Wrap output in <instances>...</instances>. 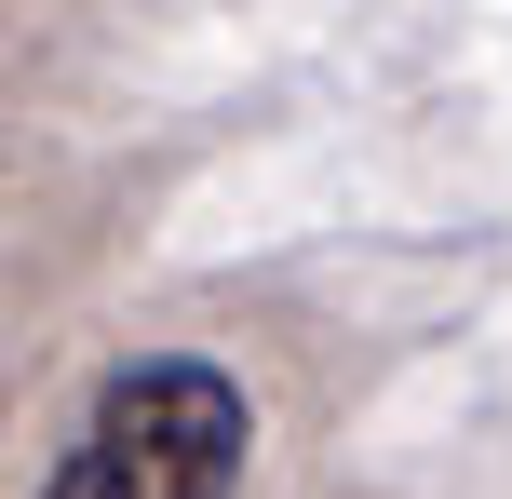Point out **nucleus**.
<instances>
[{
	"instance_id": "1",
	"label": "nucleus",
	"mask_w": 512,
	"mask_h": 499,
	"mask_svg": "<svg viewBox=\"0 0 512 499\" xmlns=\"http://www.w3.org/2000/svg\"><path fill=\"white\" fill-rule=\"evenodd\" d=\"M243 459H256L243 378L203 365V351H135L81 405V432H68V459H54L41 499H230Z\"/></svg>"
}]
</instances>
